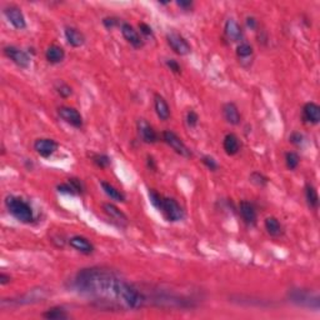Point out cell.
<instances>
[{"instance_id": "cell-1", "label": "cell", "mask_w": 320, "mask_h": 320, "mask_svg": "<svg viewBox=\"0 0 320 320\" xmlns=\"http://www.w3.org/2000/svg\"><path fill=\"white\" fill-rule=\"evenodd\" d=\"M74 285L79 293L107 308L137 310L145 305L146 298L139 289L107 269H83L76 274Z\"/></svg>"}, {"instance_id": "cell-2", "label": "cell", "mask_w": 320, "mask_h": 320, "mask_svg": "<svg viewBox=\"0 0 320 320\" xmlns=\"http://www.w3.org/2000/svg\"><path fill=\"white\" fill-rule=\"evenodd\" d=\"M5 207L8 212L23 224H30L34 221V212L29 204L14 195H8L5 198Z\"/></svg>"}, {"instance_id": "cell-3", "label": "cell", "mask_w": 320, "mask_h": 320, "mask_svg": "<svg viewBox=\"0 0 320 320\" xmlns=\"http://www.w3.org/2000/svg\"><path fill=\"white\" fill-rule=\"evenodd\" d=\"M160 212L163 213L166 220L172 221V223L180 221L184 218V212L181 207L178 204L177 200L172 198H163Z\"/></svg>"}, {"instance_id": "cell-4", "label": "cell", "mask_w": 320, "mask_h": 320, "mask_svg": "<svg viewBox=\"0 0 320 320\" xmlns=\"http://www.w3.org/2000/svg\"><path fill=\"white\" fill-rule=\"evenodd\" d=\"M163 140L165 142L166 144H168L169 146H170V148L173 149V150H174L175 153H177V154L180 155V157H184V158L192 157V150L186 146V144L184 143L183 140L178 137L177 134H175L174 131H172V130L164 131Z\"/></svg>"}, {"instance_id": "cell-5", "label": "cell", "mask_w": 320, "mask_h": 320, "mask_svg": "<svg viewBox=\"0 0 320 320\" xmlns=\"http://www.w3.org/2000/svg\"><path fill=\"white\" fill-rule=\"evenodd\" d=\"M166 41H168L169 47L172 48L173 52L178 55L184 56L188 55L192 53V47L190 44L186 41V39L184 38L183 35H180L177 32H172L166 34Z\"/></svg>"}, {"instance_id": "cell-6", "label": "cell", "mask_w": 320, "mask_h": 320, "mask_svg": "<svg viewBox=\"0 0 320 320\" xmlns=\"http://www.w3.org/2000/svg\"><path fill=\"white\" fill-rule=\"evenodd\" d=\"M58 115L61 120H64L67 124L74 126L76 129L83 128L84 125V120H83L82 114L79 113L75 108L71 107H60L58 108Z\"/></svg>"}, {"instance_id": "cell-7", "label": "cell", "mask_w": 320, "mask_h": 320, "mask_svg": "<svg viewBox=\"0 0 320 320\" xmlns=\"http://www.w3.org/2000/svg\"><path fill=\"white\" fill-rule=\"evenodd\" d=\"M4 15L8 19V21L14 26L15 29L23 30L26 28V20L24 17L21 9L17 5H8L3 10Z\"/></svg>"}, {"instance_id": "cell-8", "label": "cell", "mask_w": 320, "mask_h": 320, "mask_svg": "<svg viewBox=\"0 0 320 320\" xmlns=\"http://www.w3.org/2000/svg\"><path fill=\"white\" fill-rule=\"evenodd\" d=\"M4 54H5L6 58L10 59L17 67L21 68V69H28L30 67L29 55L19 48L5 47L4 48Z\"/></svg>"}, {"instance_id": "cell-9", "label": "cell", "mask_w": 320, "mask_h": 320, "mask_svg": "<svg viewBox=\"0 0 320 320\" xmlns=\"http://www.w3.org/2000/svg\"><path fill=\"white\" fill-rule=\"evenodd\" d=\"M290 299L293 303L300 306H308V308H319V298L313 297L309 291L293 290L290 294Z\"/></svg>"}, {"instance_id": "cell-10", "label": "cell", "mask_w": 320, "mask_h": 320, "mask_svg": "<svg viewBox=\"0 0 320 320\" xmlns=\"http://www.w3.org/2000/svg\"><path fill=\"white\" fill-rule=\"evenodd\" d=\"M59 144L55 140L49 138H40L34 142V150L40 155L41 158H50L54 153H56Z\"/></svg>"}, {"instance_id": "cell-11", "label": "cell", "mask_w": 320, "mask_h": 320, "mask_svg": "<svg viewBox=\"0 0 320 320\" xmlns=\"http://www.w3.org/2000/svg\"><path fill=\"white\" fill-rule=\"evenodd\" d=\"M120 30H122L124 39L130 44L131 47L135 48V49H140V48L144 47V40L142 39L138 30H135L134 26L130 25L129 23H123L122 26H120Z\"/></svg>"}, {"instance_id": "cell-12", "label": "cell", "mask_w": 320, "mask_h": 320, "mask_svg": "<svg viewBox=\"0 0 320 320\" xmlns=\"http://www.w3.org/2000/svg\"><path fill=\"white\" fill-rule=\"evenodd\" d=\"M138 131L144 143L154 144L158 142V134L150 124L145 119L138 120Z\"/></svg>"}, {"instance_id": "cell-13", "label": "cell", "mask_w": 320, "mask_h": 320, "mask_svg": "<svg viewBox=\"0 0 320 320\" xmlns=\"http://www.w3.org/2000/svg\"><path fill=\"white\" fill-rule=\"evenodd\" d=\"M69 245L73 249H75L79 253L84 254V255H90L94 253V245L91 242H89V239L82 235H74L69 239Z\"/></svg>"}, {"instance_id": "cell-14", "label": "cell", "mask_w": 320, "mask_h": 320, "mask_svg": "<svg viewBox=\"0 0 320 320\" xmlns=\"http://www.w3.org/2000/svg\"><path fill=\"white\" fill-rule=\"evenodd\" d=\"M239 212H240V215H242L245 224L250 225V227L256 225L258 214H256L255 208H254V205L250 203V201L243 200L242 203L239 204Z\"/></svg>"}, {"instance_id": "cell-15", "label": "cell", "mask_w": 320, "mask_h": 320, "mask_svg": "<svg viewBox=\"0 0 320 320\" xmlns=\"http://www.w3.org/2000/svg\"><path fill=\"white\" fill-rule=\"evenodd\" d=\"M303 119L309 124L318 125L320 123V107L317 103H306L303 107Z\"/></svg>"}, {"instance_id": "cell-16", "label": "cell", "mask_w": 320, "mask_h": 320, "mask_svg": "<svg viewBox=\"0 0 320 320\" xmlns=\"http://www.w3.org/2000/svg\"><path fill=\"white\" fill-rule=\"evenodd\" d=\"M64 35L70 47L80 48L85 44L84 34L80 30L73 28V26H67L64 30Z\"/></svg>"}, {"instance_id": "cell-17", "label": "cell", "mask_w": 320, "mask_h": 320, "mask_svg": "<svg viewBox=\"0 0 320 320\" xmlns=\"http://www.w3.org/2000/svg\"><path fill=\"white\" fill-rule=\"evenodd\" d=\"M223 115L227 123H229L230 125H239L242 122V115L239 111L238 107L234 103H227L223 105Z\"/></svg>"}, {"instance_id": "cell-18", "label": "cell", "mask_w": 320, "mask_h": 320, "mask_svg": "<svg viewBox=\"0 0 320 320\" xmlns=\"http://www.w3.org/2000/svg\"><path fill=\"white\" fill-rule=\"evenodd\" d=\"M224 33L227 35V38L231 41H239L243 38V30L242 26L239 25V23L234 19H228L225 21Z\"/></svg>"}, {"instance_id": "cell-19", "label": "cell", "mask_w": 320, "mask_h": 320, "mask_svg": "<svg viewBox=\"0 0 320 320\" xmlns=\"http://www.w3.org/2000/svg\"><path fill=\"white\" fill-rule=\"evenodd\" d=\"M154 109L160 120L166 122L170 118V107L160 94H155L154 95Z\"/></svg>"}, {"instance_id": "cell-20", "label": "cell", "mask_w": 320, "mask_h": 320, "mask_svg": "<svg viewBox=\"0 0 320 320\" xmlns=\"http://www.w3.org/2000/svg\"><path fill=\"white\" fill-rule=\"evenodd\" d=\"M223 148H224V152L227 153L229 157H233L236 155L240 150V140L233 133H229L224 137L223 140Z\"/></svg>"}, {"instance_id": "cell-21", "label": "cell", "mask_w": 320, "mask_h": 320, "mask_svg": "<svg viewBox=\"0 0 320 320\" xmlns=\"http://www.w3.org/2000/svg\"><path fill=\"white\" fill-rule=\"evenodd\" d=\"M45 59L49 61L50 64H59L65 59V52L64 49L59 45L53 44L48 49L45 50Z\"/></svg>"}, {"instance_id": "cell-22", "label": "cell", "mask_w": 320, "mask_h": 320, "mask_svg": "<svg viewBox=\"0 0 320 320\" xmlns=\"http://www.w3.org/2000/svg\"><path fill=\"white\" fill-rule=\"evenodd\" d=\"M103 209H104V212L107 213L111 219L118 221L119 224H126V223H128V216H126L119 208L115 207L114 204L105 203L104 205H103Z\"/></svg>"}, {"instance_id": "cell-23", "label": "cell", "mask_w": 320, "mask_h": 320, "mask_svg": "<svg viewBox=\"0 0 320 320\" xmlns=\"http://www.w3.org/2000/svg\"><path fill=\"white\" fill-rule=\"evenodd\" d=\"M264 227L268 231V234L270 236H274V238H277V236H280L283 234V227L280 224V221L278 220L275 216H268V218L264 220Z\"/></svg>"}, {"instance_id": "cell-24", "label": "cell", "mask_w": 320, "mask_h": 320, "mask_svg": "<svg viewBox=\"0 0 320 320\" xmlns=\"http://www.w3.org/2000/svg\"><path fill=\"white\" fill-rule=\"evenodd\" d=\"M100 185H102V188H103V190H104L105 194L108 195L110 199H113V200H115V201H119V203H124V201H125V195L123 194L119 189H117L115 186L111 185L110 183L102 181Z\"/></svg>"}, {"instance_id": "cell-25", "label": "cell", "mask_w": 320, "mask_h": 320, "mask_svg": "<svg viewBox=\"0 0 320 320\" xmlns=\"http://www.w3.org/2000/svg\"><path fill=\"white\" fill-rule=\"evenodd\" d=\"M305 200L310 209L317 210L319 207V195L312 184H306L305 186Z\"/></svg>"}, {"instance_id": "cell-26", "label": "cell", "mask_w": 320, "mask_h": 320, "mask_svg": "<svg viewBox=\"0 0 320 320\" xmlns=\"http://www.w3.org/2000/svg\"><path fill=\"white\" fill-rule=\"evenodd\" d=\"M41 317L45 318V319H48V320L69 319V314L67 313V310L63 308H60V306H54V308H50L49 310L44 312Z\"/></svg>"}, {"instance_id": "cell-27", "label": "cell", "mask_w": 320, "mask_h": 320, "mask_svg": "<svg viewBox=\"0 0 320 320\" xmlns=\"http://www.w3.org/2000/svg\"><path fill=\"white\" fill-rule=\"evenodd\" d=\"M236 55L242 60L249 59L253 55V47L249 43H240L236 48Z\"/></svg>"}, {"instance_id": "cell-28", "label": "cell", "mask_w": 320, "mask_h": 320, "mask_svg": "<svg viewBox=\"0 0 320 320\" xmlns=\"http://www.w3.org/2000/svg\"><path fill=\"white\" fill-rule=\"evenodd\" d=\"M300 157L295 152H288L285 154V164L289 170H294L299 166Z\"/></svg>"}, {"instance_id": "cell-29", "label": "cell", "mask_w": 320, "mask_h": 320, "mask_svg": "<svg viewBox=\"0 0 320 320\" xmlns=\"http://www.w3.org/2000/svg\"><path fill=\"white\" fill-rule=\"evenodd\" d=\"M91 159H93V163L100 169L108 168V166L110 165V163H111L110 158H109L108 155H105V154H94Z\"/></svg>"}, {"instance_id": "cell-30", "label": "cell", "mask_w": 320, "mask_h": 320, "mask_svg": "<svg viewBox=\"0 0 320 320\" xmlns=\"http://www.w3.org/2000/svg\"><path fill=\"white\" fill-rule=\"evenodd\" d=\"M55 90L56 93L59 94V95L61 96V98H64V99H67V98H69L71 94H73V89H71V87L70 85H68L67 83L64 82H58L55 84Z\"/></svg>"}, {"instance_id": "cell-31", "label": "cell", "mask_w": 320, "mask_h": 320, "mask_svg": "<svg viewBox=\"0 0 320 320\" xmlns=\"http://www.w3.org/2000/svg\"><path fill=\"white\" fill-rule=\"evenodd\" d=\"M148 195H149V200H150V203L153 204V207L157 208V209L160 212V208H161V203H163L164 196H161L159 193H157L153 189H149Z\"/></svg>"}, {"instance_id": "cell-32", "label": "cell", "mask_w": 320, "mask_h": 320, "mask_svg": "<svg viewBox=\"0 0 320 320\" xmlns=\"http://www.w3.org/2000/svg\"><path fill=\"white\" fill-rule=\"evenodd\" d=\"M250 181L254 184V185L256 186H260V188H263V186H265L267 184H268L269 179L267 177H264L263 174H260V173L258 172H254L250 174Z\"/></svg>"}, {"instance_id": "cell-33", "label": "cell", "mask_w": 320, "mask_h": 320, "mask_svg": "<svg viewBox=\"0 0 320 320\" xmlns=\"http://www.w3.org/2000/svg\"><path fill=\"white\" fill-rule=\"evenodd\" d=\"M201 163L207 166L209 170H212V172H215L219 168V164L216 163V160L213 157H210V155H204V157L201 158Z\"/></svg>"}, {"instance_id": "cell-34", "label": "cell", "mask_w": 320, "mask_h": 320, "mask_svg": "<svg viewBox=\"0 0 320 320\" xmlns=\"http://www.w3.org/2000/svg\"><path fill=\"white\" fill-rule=\"evenodd\" d=\"M199 123V115L194 110H189L186 114V124L189 128H196Z\"/></svg>"}, {"instance_id": "cell-35", "label": "cell", "mask_w": 320, "mask_h": 320, "mask_svg": "<svg viewBox=\"0 0 320 320\" xmlns=\"http://www.w3.org/2000/svg\"><path fill=\"white\" fill-rule=\"evenodd\" d=\"M58 192L61 194H68V195H75L78 193L75 192V189L73 188V185L68 181V183H63L60 185H58Z\"/></svg>"}, {"instance_id": "cell-36", "label": "cell", "mask_w": 320, "mask_h": 320, "mask_svg": "<svg viewBox=\"0 0 320 320\" xmlns=\"http://www.w3.org/2000/svg\"><path fill=\"white\" fill-rule=\"evenodd\" d=\"M289 142H290L293 145L295 146H300L302 144L304 143V137L303 134H300V133H298V131H294L293 134L289 137Z\"/></svg>"}, {"instance_id": "cell-37", "label": "cell", "mask_w": 320, "mask_h": 320, "mask_svg": "<svg viewBox=\"0 0 320 320\" xmlns=\"http://www.w3.org/2000/svg\"><path fill=\"white\" fill-rule=\"evenodd\" d=\"M166 67L169 68V69L172 70L173 73L175 74H180L181 73V68L180 65H179V63H178L177 60H174V59H168V60L165 61Z\"/></svg>"}, {"instance_id": "cell-38", "label": "cell", "mask_w": 320, "mask_h": 320, "mask_svg": "<svg viewBox=\"0 0 320 320\" xmlns=\"http://www.w3.org/2000/svg\"><path fill=\"white\" fill-rule=\"evenodd\" d=\"M103 24H104V26L107 28V29H113L114 26H117L118 24H119V21H118L117 18L107 17L103 19Z\"/></svg>"}, {"instance_id": "cell-39", "label": "cell", "mask_w": 320, "mask_h": 320, "mask_svg": "<svg viewBox=\"0 0 320 320\" xmlns=\"http://www.w3.org/2000/svg\"><path fill=\"white\" fill-rule=\"evenodd\" d=\"M69 183L73 185V188L75 189V192L78 193V194H82L83 192H84V186H83L82 181L79 180V179H75V178H71V179H69Z\"/></svg>"}, {"instance_id": "cell-40", "label": "cell", "mask_w": 320, "mask_h": 320, "mask_svg": "<svg viewBox=\"0 0 320 320\" xmlns=\"http://www.w3.org/2000/svg\"><path fill=\"white\" fill-rule=\"evenodd\" d=\"M139 29H140V33H143L144 35H146V36H153V29L152 26L148 25V24L145 23H140L139 24Z\"/></svg>"}, {"instance_id": "cell-41", "label": "cell", "mask_w": 320, "mask_h": 320, "mask_svg": "<svg viewBox=\"0 0 320 320\" xmlns=\"http://www.w3.org/2000/svg\"><path fill=\"white\" fill-rule=\"evenodd\" d=\"M10 282H12L10 275H6L5 273L0 274V284H1V285H6V284H9Z\"/></svg>"}, {"instance_id": "cell-42", "label": "cell", "mask_w": 320, "mask_h": 320, "mask_svg": "<svg viewBox=\"0 0 320 320\" xmlns=\"http://www.w3.org/2000/svg\"><path fill=\"white\" fill-rule=\"evenodd\" d=\"M256 24H258V21H256L255 18H253V17L247 18V25H248V28H250V29H255Z\"/></svg>"}, {"instance_id": "cell-43", "label": "cell", "mask_w": 320, "mask_h": 320, "mask_svg": "<svg viewBox=\"0 0 320 320\" xmlns=\"http://www.w3.org/2000/svg\"><path fill=\"white\" fill-rule=\"evenodd\" d=\"M146 164H148V168L150 169V170H157V163H155V160L153 157H148Z\"/></svg>"}, {"instance_id": "cell-44", "label": "cell", "mask_w": 320, "mask_h": 320, "mask_svg": "<svg viewBox=\"0 0 320 320\" xmlns=\"http://www.w3.org/2000/svg\"><path fill=\"white\" fill-rule=\"evenodd\" d=\"M177 4L179 6H180V8H183V9H189V8H192V5H193L192 1H184V0H180V1H178Z\"/></svg>"}]
</instances>
